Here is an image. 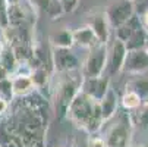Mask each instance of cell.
Here are the masks:
<instances>
[{
	"label": "cell",
	"instance_id": "obj_1",
	"mask_svg": "<svg viewBox=\"0 0 148 147\" xmlns=\"http://www.w3.org/2000/svg\"><path fill=\"white\" fill-rule=\"evenodd\" d=\"M13 100L8 118L0 127V144L3 147H46L47 99L35 90Z\"/></svg>",
	"mask_w": 148,
	"mask_h": 147
},
{
	"label": "cell",
	"instance_id": "obj_2",
	"mask_svg": "<svg viewBox=\"0 0 148 147\" xmlns=\"http://www.w3.org/2000/svg\"><path fill=\"white\" fill-rule=\"evenodd\" d=\"M66 118L76 128L85 131L90 135L98 133L104 125V119L100 110V103L90 97L87 93H84L82 90H79L76 96L72 99L66 110Z\"/></svg>",
	"mask_w": 148,
	"mask_h": 147
},
{
	"label": "cell",
	"instance_id": "obj_3",
	"mask_svg": "<svg viewBox=\"0 0 148 147\" xmlns=\"http://www.w3.org/2000/svg\"><path fill=\"white\" fill-rule=\"evenodd\" d=\"M78 72V71H76ZM75 72L69 74H57V81L56 86L51 90L53 94V106L54 112L59 118H65L66 110L72 99L76 96V93L81 90V82H82V75L81 77H73Z\"/></svg>",
	"mask_w": 148,
	"mask_h": 147
},
{
	"label": "cell",
	"instance_id": "obj_4",
	"mask_svg": "<svg viewBox=\"0 0 148 147\" xmlns=\"http://www.w3.org/2000/svg\"><path fill=\"white\" fill-rule=\"evenodd\" d=\"M116 121L106 131L104 143L106 147H131L132 134H134V122L129 113H116Z\"/></svg>",
	"mask_w": 148,
	"mask_h": 147
},
{
	"label": "cell",
	"instance_id": "obj_5",
	"mask_svg": "<svg viewBox=\"0 0 148 147\" xmlns=\"http://www.w3.org/2000/svg\"><path fill=\"white\" fill-rule=\"evenodd\" d=\"M106 63H107V44L98 43L88 50L85 60L81 63L79 71L82 78H95L106 74Z\"/></svg>",
	"mask_w": 148,
	"mask_h": 147
},
{
	"label": "cell",
	"instance_id": "obj_6",
	"mask_svg": "<svg viewBox=\"0 0 148 147\" xmlns=\"http://www.w3.org/2000/svg\"><path fill=\"white\" fill-rule=\"evenodd\" d=\"M104 13L109 19L110 27L114 30L135 15V6L132 0H114L106 8Z\"/></svg>",
	"mask_w": 148,
	"mask_h": 147
},
{
	"label": "cell",
	"instance_id": "obj_7",
	"mask_svg": "<svg viewBox=\"0 0 148 147\" xmlns=\"http://www.w3.org/2000/svg\"><path fill=\"white\" fill-rule=\"evenodd\" d=\"M53 69L56 74H69L81 69V59L72 52V49H53L51 53Z\"/></svg>",
	"mask_w": 148,
	"mask_h": 147
},
{
	"label": "cell",
	"instance_id": "obj_8",
	"mask_svg": "<svg viewBox=\"0 0 148 147\" xmlns=\"http://www.w3.org/2000/svg\"><path fill=\"white\" fill-rule=\"evenodd\" d=\"M126 46L123 41L114 37L112 44H107V63H106V72L109 77L117 75L123 69V62L126 56Z\"/></svg>",
	"mask_w": 148,
	"mask_h": 147
},
{
	"label": "cell",
	"instance_id": "obj_9",
	"mask_svg": "<svg viewBox=\"0 0 148 147\" xmlns=\"http://www.w3.org/2000/svg\"><path fill=\"white\" fill-rule=\"evenodd\" d=\"M122 71L129 75H141L148 72V53L144 50V47L126 52Z\"/></svg>",
	"mask_w": 148,
	"mask_h": 147
},
{
	"label": "cell",
	"instance_id": "obj_10",
	"mask_svg": "<svg viewBox=\"0 0 148 147\" xmlns=\"http://www.w3.org/2000/svg\"><path fill=\"white\" fill-rule=\"evenodd\" d=\"M109 87H110V77L106 74L95 78H82V82H81V90L97 101L103 99V96L109 90Z\"/></svg>",
	"mask_w": 148,
	"mask_h": 147
},
{
	"label": "cell",
	"instance_id": "obj_11",
	"mask_svg": "<svg viewBox=\"0 0 148 147\" xmlns=\"http://www.w3.org/2000/svg\"><path fill=\"white\" fill-rule=\"evenodd\" d=\"M10 79V86H12V93H13V99L15 97H24L32 91H35L34 82L31 79L29 72H22V71H16L15 74H12L9 77Z\"/></svg>",
	"mask_w": 148,
	"mask_h": 147
},
{
	"label": "cell",
	"instance_id": "obj_12",
	"mask_svg": "<svg viewBox=\"0 0 148 147\" xmlns=\"http://www.w3.org/2000/svg\"><path fill=\"white\" fill-rule=\"evenodd\" d=\"M92 30V32L95 34L98 43L101 44H109V40H110V24H109V19L106 16L104 12H97L91 16V22L88 24Z\"/></svg>",
	"mask_w": 148,
	"mask_h": 147
},
{
	"label": "cell",
	"instance_id": "obj_13",
	"mask_svg": "<svg viewBox=\"0 0 148 147\" xmlns=\"http://www.w3.org/2000/svg\"><path fill=\"white\" fill-rule=\"evenodd\" d=\"M100 103V110H101V116L104 119V122H109L114 118V115L119 110V96L117 91L110 86L109 90L106 91V94L103 96V99L98 101Z\"/></svg>",
	"mask_w": 148,
	"mask_h": 147
},
{
	"label": "cell",
	"instance_id": "obj_14",
	"mask_svg": "<svg viewBox=\"0 0 148 147\" xmlns=\"http://www.w3.org/2000/svg\"><path fill=\"white\" fill-rule=\"evenodd\" d=\"M29 15L27 12V8L22 6V2L21 3H15V5H8V21H9V27L12 28H19L28 25L29 21Z\"/></svg>",
	"mask_w": 148,
	"mask_h": 147
},
{
	"label": "cell",
	"instance_id": "obj_15",
	"mask_svg": "<svg viewBox=\"0 0 148 147\" xmlns=\"http://www.w3.org/2000/svg\"><path fill=\"white\" fill-rule=\"evenodd\" d=\"M0 66H2L9 75L15 74L21 68L12 46L9 43H6V41L0 43Z\"/></svg>",
	"mask_w": 148,
	"mask_h": 147
},
{
	"label": "cell",
	"instance_id": "obj_16",
	"mask_svg": "<svg viewBox=\"0 0 148 147\" xmlns=\"http://www.w3.org/2000/svg\"><path fill=\"white\" fill-rule=\"evenodd\" d=\"M72 34H73V44L79 46L82 49L90 50L91 47L98 44V40H97V37L92 32L90 25H82V27L73 30Z\"/></svg>",
	"mask_w": 148,
	"mask_h": 147
},
{
	"label": "cell",
	"instance_id": "obj_17",
	"mask_svg": "<svg viewBox=\"0 0 148 147\" xmlns=\"http://www.w3.org/2000/svg\"><path fill=\"white\" fill-rule=\"evenodd\" d=\"M50 44L53 49H72L73 44V34L69 28H60L50 35Z\"/></svg>",
	"mask_w": 148,
	"mask_h": 147
},
{
	"label": "cell",
	"instance_id": "obj_18",
	"mask_svg": "<svg viewBox=\"0 0 148 147\" xmlns=\"http://www.w3.org/2000/svg\"><path fill=\"white\" fill-rule=\"evenodd\" d=\"M141 27H142L141 19H139V16L135 13L129 21H126L125 24H122V25H119L117 28H114V37L119 38L120 41H123V43H126V41L131 38V35H132L138 28H141Z\"/></svg>",
	"mask_w": 148,
	"mask_h": 147
},
{
	"label": "cell",
	"instance_id": "obj_19",
	"mask_svg": "<svg viewBox=\"0 0 148 147\" xmlns=\"http://www.w3.org/2000/svg\"><path fill=\"white\" fill-rule=\"evenodd\" d=\"M125 88L135 91L142 99V101L148 100V77H144V74L132 75V78L126 82Z\"/></svg>",
	"mask_w": 148,
	"mask_h": 147
},
{
	"label": "cell",
	"instance_id": "obj_20",
	"mask_svg": "<svg viewBox=\"0 0 148 147\" xmlns=\"http://www.w3.org/2000/svg\"><path fill=\"white\" fill-rule=\"evenodd\" d=\"M31 75V79L34 82V87L37 91L43 90L44 87H47L50 84V72L46 69L44 65H38V66H34L29 72Z\"/></svg>",
	"mask_w": 148,
	"mask_h": 147
},
{
	"label": "cell",
	"instance_id": "obj_21",
	"mask_svg": "<svg viewBox=\"0 0 148 147\" xmlns=\"http://www.w3.org/2000/svg\"><path fill=\"white\" fill-rule=\"evenodd\" d=\"M120 104H122V108L125 110H136L141 104H142V99L132 90H128V88H125L122 97L119 99Z\"/></svg>",
	"mask_w": 148,
	"mask_h": 147
},
{
	"label": "cell",
	"instance_id": "obj_22",
	"mask_svg": "<svg viewBox=\"0 0 148 147\" xmlns=\"http://www.w3.org/2000/svg\"><path fill=\"white\" fill-rule=\"evenodd\" d=\"M145 35H147V31L144 30V27L138 28V30L131 35V38L125 43L126 50H132V49H141V47H144Z\"/></svg>",
	"mask_w": 148,
	"mask_h": 147
},
{
	"label": "cell",
	"instance_id": "obj_23",
	"mask_svg": "<svg viewBox=\"0 0 148 147\" xmlns=\"http://www.w3.org/2000/svg\"><path fill=\"white\" fill-rule=\"evenodd\" d=\"M136 122L142 128H148V100L142 101V104L136 109Z\"/></svg>",
	"mask_w": 148,
	"mask_h": 147
},
{
	"label": "cell",
	"instance_id": "obj_24",
	"mask_svg": "<svg viewBox=\"0 0 148 147\" xmlns=\"http://www.w3.org/2000/svg\"><path fill=\"white\" fill-rule=\"evenodd\" d=\"M0 96L8 99L9 101L13 100V93H12V86H10L9 77L5 79H0Z\"/></svg>",
	"mask_w": 148,
	"mask_h": 147
},
{
	"label": "cell",
	"instance_id": "obj_25",
	"mask_svg": "<svg viewBox=\"0 0 148 147\" xmlns=\"http://www.w3.org/2000/svg\"><path fill=\"white\" fill-rule=\"evenodd\" d=\"M59 3H60L63 13H72L78 9L79 0H59Z\"/></svg>",
	"mask_w": 148,
	"mask_h": 147
},
{
	"label": "cell",
	"instance_id": "obj_26",
	"mask_svg": "<svg viewBox=\"0 0 148 147\" xmlns=\"http://www.w3.org/2000/svg\"><path fill=\"white\" fill-rule=\"evenodd\" d=\"M9 27L8 21V3L5 0H0V28L5 30Z\"/></svg>",
	"mask_w": 148,
	"mask_h": 147
},
{
	"label": "cell",
	"instance_id": "obj_27",
	"mask_svg": "<svg viewBox=\"0 0 148 147\" xmlns=\"http://www.w3.org/2000/svg\"><path fill=\"white\" fill-rule=\"evenodd\" d=\"M10 103H12V101H9L8 99H5V97L0 96V118H3V116L8 115V112H9V109H10Z\"/></svg>",
	"mask_w": 148,
	"mask_h": 147
},
{
	"label": "cell",
	"instance_id": "obj_28",
	"mask_svg": "<svg viewBox=\"0 0 148 147\" xmlns=\"http://www.w3.org/2000/svg\"><path fill=\"white\" fill-rule=\"evenodd\" d=\"M87 147H106V143L100 137H90L88 143H87Z\"/></svg>",
	"mask_w": 148,
	"mask_h": 147
},
{
	"label": "cell",
	"instance_id": "obj_29",
	"mask_svg": "<svg viewBox=\"0 0 148 147\" xmlns=\"http://www.w3.org/2000/svg\"><path fill=\"white\" fill-rule=\"evenodd\" d=\"M139 19H141V24H142V27H144V30L148 32V8L141 13V16H139Z\"/></svg>",
	"mask_w": 148,
	"mask_h": 147
},
{
	"label": "cell",
	"instance_id": "obj_30",
	"mask_svg": "<svg viewBox=\"0 0 148 147\" xmlns=\"http://www.w3.org/2000/svg\"><path fill=\"white\" fill-rule=\"evenodd\" d=\"M8 77H10V75H9L2 66H0V79H5V78H8Z\"/></svg>",
	"mask_w": 148,
	"mask_h": 147
},
{
	"label": "cell",
	"instance_id": "obj_31",
	"mask_svg": "<svg viewBox=\"0 0 148 147\" xmlns=\"http://www.w3.org/2000/svg\"><path fill=\"white\" fill-rule=\"evenodd\" d=\"M144 50L148 53V32H147V35H145V41H144Z\"/></svg>",
	"mask_w": 148,
	"mask_h": 147
},
{
	"label": "cell",
	"instance_id": "obj_32",
	"mask_svg": "<svg viewBox=\"0 0 148 147\" xmlns=\"http://www.w3.org/2000/svg\"><path fill=\"white\" fill-rule=\"evenodd\" d=\"M5 2H6L8 5H15V3H21L22 0H5Z\"/></svg>",
	"mask_w": 148,
	"mask_h": 147
},
{
	"label": "cell",
	"instance_id": "obj_33",
	"mask_svg": "<svg viewBox=\"0 0 148 147\" xmlns=\"http://www.w3.org/2000/svg\"><path fill=\"white\" fill-rule=\"evenodd\" d=\"M0 147H3V146H2V144H0Z\"/></svg>",
	"mask_w": 148,
	"mask_h": 147
},
{
	"label": "cell",
	"instance_id": "obj_34",
	"mask_svg": "<svg viewBox=\"0 0 148 147\" xmlns=\"http://www.w3.org/2000/svg\"><path fill=\"white\" fill-rule=\"evenodd\" d=\"M141 147H145V146H141Z\"/></svg>",
	"mask_w": 148,
	"mask_h": 147
}]
</instances>
